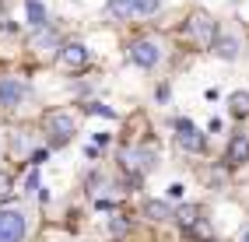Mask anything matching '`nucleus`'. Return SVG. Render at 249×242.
Wrapping results in <instances>:
<instances>
[{"label":"nucleus","mask_w":249,"mask_h":242,"mask_svg":"<svg viewBox=\"0 0 249 242\" xmlns=\"http://www.w3.org/2000/svg\"><path fill=\"white\" fill-rule=\"evenodd\" d=\"M25 11H28V25L32 28H46L49 25V11L42 0H25Z\"/></svg>","instance_id":"obj_11"},{"label":"nucleus","mask_w":249,"mask_h":242,"mask_svg":"<svg viewBox=\"0 0 249 242\" xmlns=\"http://www.w3.org/2000/svg\"><path fill=\"white\" fill-rule=\"evenodd\" d=\"M228 112L231 116H249V91H231L228 95Z\"/></svg>","instance_id":"obj_13"},{"label":"nucleus","mask_w":249,"mask_h":242,"mask_svg":"<svg viewBox=\"0 0 249 242\" xmlns=\"http://www.w3.org/2000/svg\"><path fill=\"white\" fill-rule=\"evenodd\" d=\"M144 214L151 218V221H165V218H172V207L165 204V200H147L144 204Z\"/></svg>","instance_id":"obj_14"},{"label":"nucleus","mask_w":249,"mask_h":242,"mask_svg":"<svg viewBox=\"0 0 249 242\" xmlns=\"http://www.w3.org/2000/svg\"><path fill=\"white\" fill-rule=\"evenodd\" d=\"M28 95H32L28 81H21V77H0V109H18Z\"/></svg>","instance_id":"obj_3"},{"label":"nucleus","mask_w":249,"mask_h":242,"mask_svg":"<svg viewBox=\"0 0 249 242\" xmlns=\"http://www.w3.org/2000/svg\"><path fill=\"white\" fill-rule=\"evenodd\" d=\"M126 56L134 60L137 67L151 70V67H158V63H161V42H158V39H137V42H130Z\"/></svg>","instance_id":"obj_2"},{"label":"nucleus","mask_w":249,"mask_h":242,"mask_svg":"<svg viewBox=\"0 0 249 242\" xmlns=\"http://www.w3.org/2000/svg\"><path fill=\"white\" fill-rule=\"evenodd\" d=\"M214 53H218L221 60H235L239 56V50H242V42H239V35L235 32H221L218 39H214V46H211Z\"/></svg>","instance_id":"obj_9"},{"label":"nucleus","mask_w":249,"mask_h":242,"mask_svg":"<svg viewBox=\"0 0 249 242\" xmlns=\"http://www.w3.org/2000/svg\"><path fill=\"white\" fill-rule=\"evenodd\" d=\"M225 161H228V165H242V161H249V137L246 134H235V137L228 140Z\"/></svg>","instance_id":"obj_10"},{"label":"nucleus","mask_w":249,"mask_h":242,"mask_svg":"<svg viewBox=\"0 0 249 242\" xmlns=\"http://www.w3.org/2000/svg\"><path fill=\"white\" fill-rule=\"evenodd\" d=\"M190 35H193V42L196 46H214V39H218V28H214V21H211V14H193L190 18Z\"/></svg>","instance_id":"obj_7"},{"label":"nucleus","mask_w":249,"mask_h":242,"mask_svg":"<svg viewBox=\"0 0 249 242\" xmlns=\"http://www.w3.org/2000/svg\"><path fill=\"white\" fill-rule=\"evenodd\" d=\"M155 148H126L123 151V169H130L134 175H144L155 169Z\"/></svg>","instance_id":"obj_5"},{"label":"nucleus","mask_w":249,"mask_h":242,"mask_svg":"<svg viewBox=\"0 0 249 242\" xmlns=\"http://www.w3.org/2000/svg\"><path fill=\"white\" fill-rule=\"evenodd\" d=\"M11 193H14V179H11L7 172H0V200H7Z\"/></svg>","instance_id":"obj_17"},{"label":"nucleus","mask_w":249,"mask_h":242,"mask_svg":"<svg viewBox=\"0 0 249 242\" xmlns=\"http://www.w3.org/2000/svg\"><path fill=\"white\" fill-rule=\"evenodd\" d=\"M169 197H176V200L182 197V183H172V186H169Z\"/></svg>","instance_id":"obj_20"},{"label":"nucleus","mask_w":249,"mask_h":242,"mask_svg":"<svg viewBox=\"0 0 249 242\" xmlns=\"http://www.w3.org/2000/svg\"><path fill=\"white\" fill-rule=\"evenodd\" d=\"M88 112H95V116H106V120H112V116H116L109 105H98V102H91V105H88Z\"/></svg>","instance_id":"obj_18"},{"label":"nucleus","mask_w":249,"mask_h":242,"mask_svg":"<svg viewBox=\"0 0 249 242\" xmlns=\"http://www.w3.org/2000/svg\"><path fill=\"white\" fill-rule=\"evenodd\" d=\"M106 14H109L112 21H126L130 14H137V11H134V0H109V4H106Z\"/></svg>","instance_id":"obj_12"},{"label":"nucleus","mask_w":249,"mask_h":242,"mask_svg":"<svg viewBox=\"0 0 249 242\" xmlns=\"http://www.w3.org/2000/svg\"><path fill=\"white\" fill-rule=\"evenodd\" d=\"M60 63L67 70H81V67H88V46L85 42H67L60 50Z\"/></svg>","instance_id":"obj_8"},{"label":"nucleus","mask_w":249,"mask_h":242,"mask_svg":"<svg viewBox=\"0 0 249 242\" xmlns=\"http://www.w3.org/2000/svg\"><path fill=\"white\" fill-rule=\"evenodd\" d=\"M158 7H161V0H134V11L141 14V18H151Z\"/></svg>","instance_id":"obj_15"},{"label":"nucleus","mask_w":249,"mask_h":242,"mask_svg":"<svg viewBox=\"0 0 249 242\" xmlns=\"http://www.w3.org/2000/svg\"><path fill=\"white\" fill-rule=\"evenodd\" d=\"M56 42V35H53V32H46V35H39L36 39V46H39V50H42V46H53Z\"/></svg>","instance_id":"obj_19"},{"label":"nucleus","mask_w":249,"mask_h":242,"mask_svg":"<svg viewBox=\"0 0 249 242\" xmlns=\"http://www.w3.org/2000/svg\"><path fill=\"white\" fill-rule=\"evenodd\" d=\"M242 242H249V228H246V232H242Z\"/></svg>","instance_id":"obj_21"},{"label":"nucleus","mask_w":249,"mask_h":242,"mask_svg":"<svg viewBox=\"0 0 249 242\" xmlns=\"http://www.w3.org/2000/svg\"><path fill=\"white\" fill-rule=\"evenodd\" d=\"M179 225H182V228H193V225H196V207H182V211H179Z\"/></svg>","instance_id":"obj_16"},{"label":"nucleus","mask_w":249,"mask_h":242,"mask_svg":"<svg viewBox=\"0 0 249 242\" xmlns=\"http://www.w3.org/2000/svg\"><path fill=\"white\" fill-rule=\"evenodd\" d=\"M46 134L53 137V144H67L77 134L74 116H71V112H49V116H46Z\"/></svg>","instance_id":"obj_4"},{"label":"nucleus","mask_w":249,"mask_h":242,"mask_svg":"<svg viewBox=\"0 0 249 242\" xmlns=\"http://www.w3.org/2000/svg\"><path fill=\"white\" fill-rule=\"evenodd\" d=\"M28 232V218L18 207H0V242H21Z\"/></svg>","instance_id":"obj_1"},{"label":"nucleus","mask_w":249,"mask_h":242,"mask_svg":"<svg viewBox=\"0 0 249 242\" xmlns=\"http://www.w3.org/2000/svg\"><path fill=\"white\" fill-rule=\"evenodd\" d=\"M176 140H179V148L182 151H193V155H200L204 151V134L196 130V126L190 123V120H176Z\"/></svg>","instance_id":"obj_6"}]
</instances>
